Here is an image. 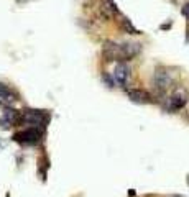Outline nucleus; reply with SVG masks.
Here are the masks:
<instances>
[{
	"instance_id": "nucleus-1",
	"label": "nucleus",
	"mask_w": 189,
	"mask_h": 197,
	"mask_svg": "<svg viewBox=\"0 0 189 197\" xmlns=\"http://www.w3.org/2000/svg\"><path fill=\"white\" fill-rule=\"evenodd\" d=\"M142 51V45L138 43H113L107 41L104 45V56L107 61H128Z\"/></svg>"
},
{
	"instance_id": "nucleus-2",
	"label": "nucleus",
	"mask_w": 189,
	"mask_h": 197,
	"mask_svg": "<svg viewBox=\"0 0 189 197\" xmlns=\"http://www.w3.org/2000/svg\"><path fill=\"white\" fill-rule=\"evenodd\" d=\"M50 120V115L43 110H31V108H26L20 113V120L21 123H28L31 125V128H39L43 130Z\"/></svg>"
},
{
	"instance_id": "nucleus-3",
	"label": "nucleus",
	"mask_w": 189,
	"mask_h": 197,
	"mask_svg": "<svg viewBox=\"0 0 189 197\" xmlns=\"http://www.w3.org/2000/svg\"><path fill=\"white\" fill-rule=\"evenodd\" d=\"M43 137V130L39 128H26V130H21L18 133L13 135V140L17 143H21V144H36Z\"/></svg>"
},
{
	"instance_id": "nucleus-4",
	"label": "nucleus",
	"mask_w": 189,
	"mask_h": 197,
	"mask_svg": "<svg viewBox=\"0 0 189 197\" xmlns=\"http://www.w3.org/2000/svg\"><path fill=\"white\" fill-rule=\"evenodd\" d=\"M186 104H187V94L184 90H176L174 94H171L168 97V100L165 104V108L168 112H178Z\"/></svg>"
},
{
	"instance_id": "nucleus-5",
	"label": "nucleus",
	"mask_w": 189,
	"mask_h": 197,
	"mask_svg": "<svg viewBox=\"0 0 189 197\" xmlns=\"http://www.w3.org/2000/svg\"><path fill=\"white\" fill-rule=\"evenodd\" d=\"M174 82V77L171 76V72H168V69H156L155 76H153V84H155V87L158 90H166L168 87L173 86Z\"/></svg>"
},
{
	"instance_id": "nucleus-6",
	"label": "nucleus",
	"mask_w": 189,
	"mask_h": 197,
	"mask_svg": "<svg viewBox=\"0 0 189 197\" xmlns=\"http://www.w3.org/2000/svg\"><path fill=\"white\" fill-rule=\"evenodd\" d=\"M20 120V112L15 110V108L8 107L7 104L0 102V125H13V123H18Z\"/></svg>"
},
{
	"instance_id": "nucleus-7",
	"label": "nucleus",
	"mask_w": 189,
	"mask_h": 197,
	"mask_svg": "<svg viewBox=\"0 0 189 197\" xmlns=\"http://www.w3.org/2000/svg\"><path fill=\"white\" fill-rule=\"evenodd\" d=\"M112 79L113 82H117L118 86L125 87L130 81V67L124 63H118L115 67H113V72H112Z\"/></svg>"
},
{
	"instance_id": "nucleus-8",
	"label": "nucleus",
	"mask_w": 189,
	"mask_h": 197,
	"mask_svg": "<svg viewBox=\"0 0 189 197\" xmlns=\"http://www.w3.org/2000/svg\"><path fill=\"white\" fill-rule=\"evenodd\" d=\"M128 97L133 100V102H140V104H148L151 102V95L148 94L146 90H142V89H130L127 90Z\"/></svg>"
},
{
	"instance_id": "nucleus-9",
	"label": "nucleus",
	"mask_w": 189,
	"mask_h": 197,
	"mask_svg": "<svg viewBox=\"0 0 189 197\" xmlns=\"http://www.w3.org/2000/svg\"><path fill=\"white\" fill-rule=\"evenodd\" d=\"M102 12L105 13L107 16H112V15H118V8H117V3L113 0H102Z\"/></svg>"
},
{
	"instance_id": "nucleus-10",
	"label": "nucleus",
	"mask_w": 189,
	"mask_h": 197,
	"mask_svg": "<svg viewBox=\"0 0 189 197\" xmlns=\"http://www.w3.org/2000/svg\"><path fill=\"white\" fill-rule=\"evenodd\" d=\"M0 99L5 102H13V100H17V94L5 84H0Z\"/></svg>"
},
{
	"instance_id": "nucleus-11",
	"label": "nucleus",
	"mask_w": 189,
	"mask_h": 197,
	"mask_svg": "<svg viewBox=\"0 0 189 197\" xmlns=\"http://www.w3.org/2000/svg\"><path fill=\"white\" fill-rule=\"evenodd\" d=\"M122 30H125V31H128L130 35H140V31L137 28H135L133 25H132V21L128 18H124L122 20Z\"/></svg>"
},
{
	"instance_id": "nucleus-12",
	"label": "nucleus",
	"mask_w": 189,
	"mask_h": 197,
	"mask_svg": "<svg viewBox=\"0 0 189 197\" xmlns=\"http://www.w3.org/2000/svg\"><path fill=\"white\" fill-rule=\"evenodd\" d=\"M102 79H104L105 82H107V86H109V87H113V84H115V82H113V79H112L110 76H109V74H104Z\"/></svg>"
},
{
	"instance_id": "nucleus-13",
	"label": "nucleus",
	"mask_w": 189,
	"mask_h": 197,
	"mask_svg": "<svg viewBox=\"0 0 189 197\" xmlns=\"http://www.w3.org/2000/svg\"><path fill=\"white\" fill-rule=\"evenodd\" d=\"M183 13H184V15H186L187 18H189V3H186V5L183 7Z\"/></svg>"
}]
</instances>
